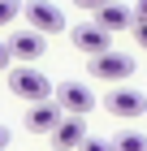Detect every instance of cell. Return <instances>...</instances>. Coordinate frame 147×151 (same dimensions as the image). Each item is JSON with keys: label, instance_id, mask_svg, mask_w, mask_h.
I'll return each instance as SVG.
<instances>
[{"label": "cell", "instance_id": "1", "mask_svg": "<svg viewBox=\"0 0 147 151\" xmlns=\"http://www.w3.org/2000/svg\"><path fill=\"white\" fill-rule=\"evenodd\" d=\"M9 91L17 95V99H30V104H48V99L56 95V86L48 82V73L35 69V65H17V69L9 73Z\"/></svg>", "mask_w": 147, "mask_h": 151}, {"label": "cell", "instance_id": "16", "mask_svg": "<svg viewBox=\"0 0 147 151\" xmlns=\"http://www.w3.org/2000/svg\"><path fill=\"white\" fill-rule=\"evenodd\" d=\"M13 65V52H9V43H0V69H9Z\"/></svg>", "mask_w": 147, "mask_h": 151}, {"label": "cell", "instance_id": "6", "mask_svg": "<svg viewBox=\"0 0 147 151\" xmlns=\"http://www.w3.org/2000/svg\"><path fill=\"white\" fill-rule=\"evenodd\" d=\"M130 73H134V56H130V52H117V47L91 60V78H104V82H121V78H130Z\"/></svg>", "mask_w": 147, "mask_h": 151}, {"label": "cell", "instance_id": "13", "mask_svg": "<svg viewBox=\"0 0 147 151\" xmlns=\"http://www.w3.org/2000/svg\"><path fill=\"white\" fill-rule=\"evenodd\" d=\"M78 151H117V147H113L108 138H87V142H82Z\"/></svg>", "mask_w": 147, "mask_h": 151}, {"label": "cell", "instance_id": "18", "mask_svg": "<svg viewBox=\"0 0 147 151\" xmlns=\"http://www.w3.org/2000/svg\"><path fill=\"white\" fill-rule=\"evenodd\" d=\"M4 147H9V129L0 125V151H4Z\"/></svg>", "mask_w": 147, "mask_h": 151}, {"label": "cell", "instance_id": "12", "mask_svg": "<svg viewBox=\"0 0 147 151\" xmlns=\"http://www.w3.org/2000/svg\"><path fill=\"white\" fill-rule=\"evenodd\" d=\"M17 13H26V4H22V0H0V26H9Z\"/></svg>", "mask_w": 147, "mask_h": 151}, {"label": "cell", "instance_id": "5", "mask_svg": "<svg viewBox=\"0 0 147 151\" xmlns=\"http://www.w3.org/2000/svg\"><path fill=\"white\" fill-rule=\"evenodd\" d=\"M26 22L39 35H56V30H65V9H56L52 0H30L26 4Z\"/></svg>", "mask_w": 147, "mask_h": 151}, {"label": "cell", "instance_id": "15", "mask_svg": "<svg viewBox=\"0 0 147 151\" xmlns=\"http://www.w3.org/2000/svg\"><path fill=\"white\" fill-rule=\"evenodd\" d=\"M74 4H78V9H95V13H100L104 4H113V0H74Z\"/></svg>", "mask_w": 147, "mask_h": 151}, {"label": "cell", "instance_id": "10", "mask_svg": "<svg viewBox=\"0 0 147 151\" xmlns=\"http://www.w3.org/2000/svg\"><path fill=\"white\" fill-rule=\"evenodd\" d=\"M91 22H100L108 35H117V30H134V9H125V4H117V0H113V4H104Z\"/></svg>", "mask_w": 147, "mask_h": 151}, {"label": "cell", "instance_id": "14", "mask_svg": "<svg viewBox=\"0 0 147 151\" xmlns=\"http://www.w3.org/2000/svg\"><path fill=\"white\" fill-rule=\"evenodd\" d=\"M134 43L147 52V22H134Z\"/></svg>", "mask_w": 147, "mask_h": 151}, {"label": "cell", "instance_id": "11", "mask_svg": "<svg viewBox=\"0 0 147 151\" xmlns=\"http://www.w3.org/2000/svg\"><path fill=\"white\" fill-rule=\"evenodd\" d=\"M117 151H147V134H138V129H125V134H117L113 138Z\"/></svg>", "mask_w": 147, "mask_h": 151}, {"label": "cell", "instance_id": "7", "mask_svg": "<svg viewBox=\"0 0 147 151\" xmlns=\"http://www.w3.org/2000/svg\"><path fill=\"white\" fill-rule=\"evenodd\" d=\"M87 116H65L56 129H52V147L56 151H78L82 142H87Z\"/></svg>", "mask_w": 147, "mask_h": 151}, {"label": "cell", "instance_id": "9", "mask_svg": "<svg viewBox=\"0 0 147 151\" xmlns=\"http://www.w3.org/2000/svg\"><path fill=\"white\" fill-rule=\"evenodd\" d=\"M9 52H13V60L35 65V60L48 52V43H43V35H39V30H17V35L9 39Z\"/></svg>", "mask_w": 147, "mask_h": 151}, {"label": "cell", "instance_id": "2", "mask_svg": "<svg viewBox=\"0 0 147 151\" xmlns=\"http://www.w3.org/2000/svg\"><path fill=\"white\" fill-rule=\"evenodd\" d=\"M69 39H74V47L87 52L91 60L104 56V52H113V35H108L100 22H78V26H69Z\"/></svg>", "mask_w": 147, "mask_h": 151}, {"label": "cell", "instance_id": "8", "mask_svg": "<svg viewBox=\"0 0 147 151\" xmlns=\"http://www.w3.org/2000/svg\"><path fill=\"white\" fill-rule=\"evenodd\" d=\"M61 121H65V112H61L56 99H48V104H30V112H26V129H30V134H52Z\"/></svg>", "mask_w": 147, "mask_h": 151}, {"label": "cell", "instance_id": "17", "mask_svg": "<svg viewBox=\"0 0 147 151\" xmlns=\"http://www.w3.org/2000/svg\"><path fill=\"white\" fill-rule=\"evenodd\" d=\"M134 22H147V0H134Z\"/></svg>", "mask_w": 147, "mask_h": 151}, {"label": "cell", "instance_id": "3", "mask_svg": "<svg viewBox=\"0 0 147 151\" xmlns=\"http://www.w3.org/2000/svg\"><path fill=\"white\" fill-rule=\"evenodd\" d=\"M56 104L65 116H87L95 108V91H91L87 82H61L56 86Z\"/></svg>", "mask_w": 147, "mask_h": 151}, {"label": "cell", "instance_id": "4", "mask_svg": "<svg viewBox=\"0 0 147 151\" xmlns=\"http://www.w3.org/2000/svg\"><path fill=\"white\" fill-rule=\"evenodd\" d=\"M104 108L113 116H147V95L138 86H113L104 95Z\"/></svg>", "mask_w": 147, "mask_h": 151}]
</instances>
